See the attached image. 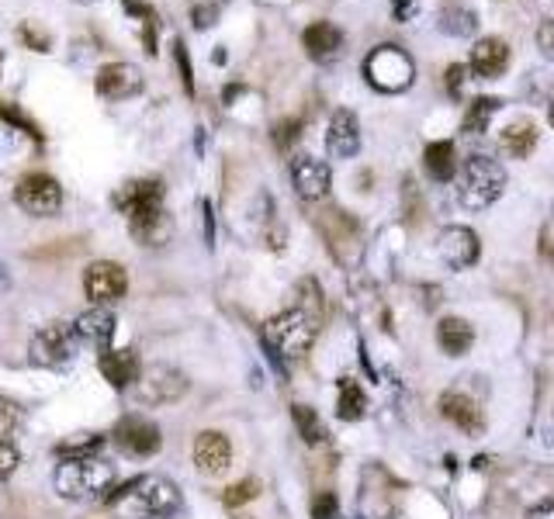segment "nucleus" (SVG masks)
Masks as SVG:
<instances>
[{
    "label": "nucleus",
    "mask_w": 554,
    "mask_h": 519,
    "mask_svg": "<svg viewBox=\"0 0 554 519\" xmlns=\"http://www.w3.org/2000/svg\"><path fill=\"white\" fill-rule=\"evenodd\" d=\"M163 180L160 177H139L129 180L125 187H118L115 194V208L129 218V229L139 243H153L160 246L170 232V218L167 208H163Z\"/></svg>",
    "instance_id": "1"
},
{
    "label": "nucleus",
    "mask_w": 554,
    "mask_h": 519,
    "mask_svg": "<svg viewBox=\"0 0 554 519\" xmlns=\"http://www.w3.org/2000/svg\"><path fill=\"white\" fill-rule=\"evenodd\" d=\"M104 502L132 519H170L181 513V488L160 475H146L115 488V495H104Z\"/></svg>",
    "instance_id": "2"
},
{
    "label": "nucleus",
    "mask_w": 554,
    "mask_h": 519,
    "mask_svg": "<svg viewBox=\"0 0 554 519\" xmlns=\"http://www.w3.org/2000/svg\"><path fill=\"white\" fill-rule=\"evenodd\" d=\"M316 333H319V322L295 305L284 308V312H277L274 319L264 322L267 350L281 360H302L305 353L312 350V343H316Z\"/></svg>",
    "instance_id": "3"
},
{
    "label": "nucleus",
    "mask_w": 554,
    "mask_h": 519,
    "mask_svg": "<svg viewBox=\"0 0 554 519\" xmlns=\"http://www.w3.org/2000/svg\"><path fill=\"white\" fill-rule=\"evenodd\" d=\"M503 191H506V170L492 156H471L461 167V180H458L461 208L485 212V208L503 198Z\"/></svg>",
    "instance_id": "4"
},
{
    "label": "nucleus",
    "mask_w": 554,
    "mask_h": 519,
    "mask_svg": "<svg viewBox=\"0 0 554 519\" xmlns=\"http://www.w3.org/2000/svg\"><path fill=\"white\" fill-rule=\"evenodd\" d=\"M118 478L115 464L101 461V457H84V461H63L52 475V485L63 499H91L111 488Z\"/></svg>",
    "instance_id": "5"
},
{
    "label": "nucleus",
    "mask_w": 554,
    "mask_h": 519,
    "mask_svg": "<svg viewBox=\"0 0 554 519\" xmlns=\"http://www.w3.org/2000/svg\"><path fill=\"white\" fill-rule=\"evenodd\" d=\"M364 77L374 90L381 94H402V90L413 87V77H416V66L409 59L406 49L399 45H378L368 59H364Z\"/></svg>",
    "instance_id": "6"
},
{
    "label": "nucleus",
    "mask_w": 554,
    "mask_h": 519,
    "mask_svg": "<svg viewBox=\"0 0 554 519\" xmlns=\"http://www.w3.org/2000/svg\"><path fill=\"white\" fill-rule=\"evenodd\" d=\"M77 329L66 326V322H49V326H42L39 333L32 336V343H28V357H32V364L39 367H63L73 360V353H77Z\"/></svg>",
    "instance_id": "7"
},
{
    "label": "nucleus",
    "mask_w": 554,
    "mask_h": 519,
    "mask_svg": "<svg viewBox=\"0 0 554 519\" xmlns=\"http://www.w3.org/2000/svg\"><path fill=\"white\" fill-rule=\"evenodd\" d=\"M14 201H18L21 212H28L35 218H52L63 208V187H59V180L49 177V173H28V177H21L18 187H14Z\"/></svg>",
    "instance_id": "8"
},
{
    "label": "nucleus",
    "mask_w": 554,
    "mask_h": 519,
    "mask_svg": "<svg viewBox=\"0 0 554 519\" xmlns=\"http://www.w3.org/2000/svg\"><path fill=\"white\" fill-rule=\"evenodd\" d=\"M187 391V378L170 364L142 367V378L136 381V398L142 405H170Z\"/></svg>",
    "instance_id": "9"
},
{
    "label": "nucleus",
    "mask_w": 554,
    "mask_h": 519,
    "mask_svg": "<svg viewBox=\"0 0 554 519\" xmlns=\"http://www.w3.org/2000/svg\"><path fill=\"white\" fill-rule=\"evenodd\" d=\"M84 291L94 305H111V302H118V298H125V291H129V274H125L122 263L97 260L84 270Z\"/></svg>",
    "instance_id": "10"
},
{
    "label": "nucleus",
    "mask_w": 554,
    "mask_h": 519,
    "mask_svg": "<svg viewBox=\"0 0 554 519\" xmlns=\"http://www.w3.org/2000/svg\"><path fill=\"white\" fill-rule=\"evenodd\" d=\"M146 80L136 63H104L94 77V90L104 101H129V97L142 94Z\"/></svg>",
    "instance_id": "11"
},
{
    "label": "nucleus",
    "mask_w": 554,
    "mask_h": 519,
    "mask_svg": "<svg viewBox=\"0 0 554 519\" xmlns=\"http://www.w3.org/2000/svg\"><path fill=\"white\" fill-rule=\"evenodd\" d=\"M115 447L129 457H153L156 450L163 447L160 426L149 423L142 416H125L122 423L115 426Z\"/></svg>",
    "instance_id": "12"
},
{
    "label": "nucleus",
    "mask_w": 554,
    "mask_h": 519,
    "mask_svg": "<svg viewBox=\"0 0 554 519\" xmlns=\"http://www.w3.org/2000/svg\"><path fill=\"white\" fill-rule=\"evenodd\" d=\"M291 184H295L302 201H323L329 194V184H333V170H329L326 160L302 153L291 160Z\"/></svg>",
    "instance_id": "13"
},
{
    "label": "nucleus",
    "mask_w": 554,
    "mask_h": 519,
    "mask_svg": "<svg viewBox=\"0 0 554 519\" xmlns=\"http://www.w3.org/2000/svg\"><path fill=\"white\" fill-rule=\"evenodd\" d=\"M478 250H482V246H478V236L468 229V225H447L437 239L440 260H444L451 270H468L471 263L478 260Z\"/></svg>",
    "instance_id": "14"
},
{
    "label": "nucleus",
    "mask_w": 554,
    "mask_h": 519,
    "mask_svg": "<svg viewBox=\"0 0 554 519\" xmlns=\"http://www.w3.org/2000/svg\"><path fill=\"white\" fill-rule=\"evenodd\" d=\"M194 464H198V471H201V475H208V478L226 475L229 464H232L229 436L219 433V430L198 433V440H194Z\"/></svg>",
    "instance_id": "15"
},
{
    "label": "nucleus",
    "mask_w": 554,
    "mask_h": 519,
    "mask_svg": "<svg viewBox=\"0 0 554 519\" xmlns=\"http://www.w3.org/2000/svg\"><path fill=\"white\" fill-rule=\"evenodd\" d=\"M326 149L336 160H350V156L361 153V122H357L354 111H347V108L333 111L329 132H326Z\"/></svg>",
    "instance_id": "16"
},
{
    "label": "nucleus",
    "mask_w": 554,
    "mask_h": 519,
    "mask_svg": "<svg viewBox=\"0 0 554 519\" xmlns=\"http://www.w3.org/2000/svg\"><path fill=\"white\" fill-rule=\"evenodd\" d=\"M440 412H444L447 423H454L461 433L468 436H482L485 433V412L478 409V402L464 391H444L440 395Z\"/></svg>",
    "instance_id": "17"
},
{
    "label": "nucleus",
    "mask_w": 554,
    "mask_h": 519,
    "mask_svg": "<svg viewBox=\"0 0 554 519\" xmlns=\"http://www.w3.org/2000/svg\"><path fill=\"white\" fill-rule=\"evenodd\" d=\"M101 374H104V381H108L111 388H118V391H125V388H132L136 381L142 378V360H139V353L136 350H104L101 353Z\"/></svg>",
    "instance_id": "18"
},
{
    "label": "nucleus",
    "mask_w": 554,
    "mask_h": 519,
    "mask_svg": "<svg viewBox=\"0 0 554 519\" xmlns=\"http://www.w3.org/2000/svg\"><path fill=\"white\" fill-rule=\"evenodd\" d=\"M509 66V45L499 35H489V39H478L475 49H471V63L468 70L482 80H496L503 77V70Z\"/></svg>",
    "instance_id": "19"
},
{
    "label": "nucleus",
    "mask_w": 554,
    "mask_h": 519,
    "mask_svg": "<svg viewBox=\"0 0 554 519\" xmlns=\"http://www.w3.org/2000/svg\"><path fill=\"white\" fill-rule=\"evenodd\" d=\"M302 45L316 63H329V59L340 56L343 32L333 25V21H312V25L302 32Z\"/></svg>",
    "instance_id": "20"
},
{
    "label": "nucleus",
    "mask_w": 554,
    "mask_h": 519,
    "mask_svg": "<svg viewBox=\"0 0 554 519\" xmlns=\"http://www.w3.org/2000/svg\"><path fill=\"white\" fill-rule=\"evenodd\" d=\"M35 135H39V132H35V125H28L14 108L0 104V160H7V156H18L21 149H25L28 142L35 139Z\"/></svg>",
    "instance_id": "21"
},
{
    "label": "nucleus",
    "mask_w": 554,
    "mask_h": 519,
    "mask_svg": "<svg viewBox=\"0 0 554 519\" xmlns=\"http://www.w3.org/2000/svg\"><path fill=\"white\" fill-rule=\"evenodd\" d=\"M73 329H77L80 340H87V343L101 346V350H108L111 336H115V315H111L104 305H94V308H87V312L80 315L77 322H73Z\"/></svg>",
    "instance_id": "22"
},
{
    "label": "nucleus",
    "mask_w": 554,
    "mask_h": 519,
    "mask_svg": "<svg viewBox=\"0 0 554 519\" xmlns=\"http://www.w3.org/2000/svg\"><path fill=\"white\" fill-rule=\"evenodd\" d=\"M471 343H475V329H471V322L458 319V315H447V319L437 322V346L447 353V357H461V353H468Z\"/></svg>",
    "instance_id": "23"
},
{
    "label": "nucleus",
    "mask_w": 554,
    "mask_h": 519,
    "mask_svg": "<svg viewBox=\"0 0 554 519\" xmlns=\"http://www.w3.org/2000/svg\"><path fill=\"white\" fill-rule=\"evenodd\" d=\"M537 139H541V132H537V125L530 122V118H516V122H509L503 135H499V142H503V149L513 160H527L537 149Z\"/></svg>",
    "instance_id": "24"
},
{
    "label": "nucleus",
    "mask_w": 554,
    "mask_h": 519,
    "mask_svg": "<svg viewBox=\"0 0 554 519\" xmlns=\"http://www.w3.org/2000/svg\"><path fill=\"white\" fill-rule=\"evenodd\" d=\"M423 163H426V173H430L437 184L454 180V173H458V153H454V142H433V146H426Z\"/></svg>",
    "instance_id": "25"
},
{
    "label": "nucleus",
    "mask_w": 554,
    "mask_h": 519,
    "mask_svg": "<svg viewBox=\"0 0 554 519\" xmlns=\"http://www.w3.org/2000/svg\"><path fill=\"white\" fill-rule=\"evenodd\" d=\"M368 412V395L361 391L354 378H340L336 385V416L347 419V423H357V419Z\"/></svg>",
    "instance_id": "26"
},
{
    "label": "nucleus",
    "mask_w": 554,
    "mask_h": 519,
    "mask_svg": "<svg viewBox=\"0 0 554 519\" xmlns=\"http://www.w3.org/2000/svg\"><path fill=\"white\" fill-rule=\"evenodd\" d=\"M437 25H440V32L451 35V39H468L478 28V14L464 4H447L444 11H440Z\"/></svg>",
    "instance_id": "27"
},
{
    "label": "nucleus",
    "mask_w": 554,
    "mask_h": 519,
    "mask_svg": "<svg viewBox=\"0 0 554 519\" xmlns=\"http://www.w3.org/2000/svg\"><path fill=\"white\" fill-rule=\"evenodd\" d=\"M499 108H503V101L499 97H475V101L468 104V111H464V132L468 135H482L489 132L492 118L499 115Z\"/></svg>",
    "instance_id": "28"
},
{
    "label": "nucleus",
    "mask_w": 554,
    "mask_h": 519,
    "mask_svg": "<svg viewBox=\"0 0 554 519\" xmlns=\"http://www.w3.org/2000/svg\"><path fill=\"white\" fill-rule=\"evenodd\" d=\"M125 11L139 21V39L146 56H156V42H160V21H156V11L149 4H139V0H125Z\"/></svg>",
    "instance_id": "29"
},
{
    "label": "nucleus",
    "mask_w": 554,
    "mask_h": 519,
    "mask_svg": "<svg viewBox=\"0 0 554 519\" xmlns=\"http://www.w3.org/2000/svg\"><path fill=\"white\" fill-rule=\"evenodd\" d=\"M291 419H295V430L309 447H316V443L326 440V426H323V419H319L316 409H309V405H291Z\"/></svg>",
    "instance_id": "30"
},
{
    "label": "nucleus",
    "mask_w": 554,
    "mask_h": 519,
    "mask_svg": "<svg viewBox=\"0 0 554 519\" xmlns=\"http://www.w3.org/2000/svg\"><path fill=\"white\" fill-rule=\"evenodd\" d=\"M104 447V436L97 433H77L70 436V440H63L56 447V454L63 457V461H84V457H97V450Z\"/></svg>",
    "instance_id": "31"
},
{
    "label": "nucleus",
    "mask_w": 554,
    "mask_h": 519,
    "mask_svg": "<svg viewBox=\"0 0 554 519\" xmlns=\"http://www.w3.org/2000/svg\"><path fill=\"white\" fill-rule=\"evenodd\" d=\"M295 308H302L305 315H312V319H323V288H319L312 277H302V281L295 284Z\"/></svg>",
    "instance_id": "32"
},
{
    "label": "nucleus",
    "mask_w": 554,
    "mask_h": 519,
    "mask_svg": "<svg viewBox=\"0 0 554 519\" xmlns=\"http://www.w3.org/2000/svg\"><path fill=\"white\" fill-rule=\"evenodd\" d=\"M260 495V481L257 478H243V481H236V485H229L226 488V506L229 509H236V506H246V502H253Z\"/></svg>",
    "instance_id": "33"
},
{
    "label": "nucleus",
    "mask_w": 554,
    "mask_h": 519,
    "mask_svg": "<svg viewBox=\"0 0 554 519\" xmlns=\"http://www.w3.org/2000/svg\"><path fill=\"white\" fill-rule=\"evenodd\" d=\"M18 464H21V450L11 440H0V481L11 478L18 471Z\"/></svg>",
    "instance_id": "34"
},
{
    "label": "nucleus",
    "mask_w": 554,
    "mask_h": 519,
    "mask_svg": "<svg viewBox=\"0 0 554 519\" xmlns=\"http://www.w3.org/2000/svg\"><path fill=\"white\" fill-rule=\"evenodd\" d=\"M174 59H177V70H181V84L187 94H194V70H191V56H187L184 42H174Z\"/></svg>",
    "instance_id": "35"
},
{
    "label": "nucleus",
    "mask_w": 554,
    "mask_h": 519,
    "mask_svg": "<svg viewBox=\"0 0 554 519\" xmlns=\"http://www.w3.org/2000/svg\"><path fill=\"white\" fill-rule=\"evenodd\" d=\"M537 49H541L544 59L554 63V21L551 18H544L541 25H537Z\"/></svg>",
    "instance_id": "36"
},
{
    "label": "nucleus",
    "mask_w": 554,
    "mask_h": 519,
    "mask_svg": "<svg viewBox=\"0 0 554 519\" xmlns=\"http://www.w3.org/2000/svg\"><path fill=\"white\" fill-rule=\"evenodd\" d=\"M191 18H194V28L205 32V28H212L219 21V4H194Z\"/></svg>",
    "instance_id": "37"
},
{
    "label": "nucleus",
    "mask_w": 554,
    "mask_h": 519,
    "mask_svg": "<svg viewBox=\"0 0 554 519\" xmlns=\"http://www.w3.org/2000/svg\"><path fill=\"white\" fill-rule=\"evenodd\" d=\"M464 80H468V66L454 63L451 70H447V94L454 97V101H461V90H464Z\"/></svg>",
    "instance_id": "38"
},
{
    "label": "nucleus",
    "mask_w": 554,
    "mask_h": 519,
    "mask_svg": "<svg viewBox=\"0 0 554 519\" xmlns=\"http://www.w3.org/2000/svg\"><path fill=\"white\" fill-rule=\"evenodd\" d=\"M312 513H316V519H333L336 516V499L333 495H319Z\"/></svg>",
    "instance_id": "39"
},
{
    "label": "nucleus",
    "mask_w": 554,
    "mask_h": 519,
    "mask_svg": "<svg viewBox=\"0 0 554 519\" xmlns=\"http://www.w3.org/2000/svg\"><path fill=\"white\" fill-rule=\"evenodd\" d=\"M298 129H302V125H298V122H284V125H277V135H274L277 146H288L291 139H298Z\"/></svg>",
    "instance_id": "40"
},
{
    "label": "nucleus",
    "mask_w": 554,
    "mask_h": 519,
    "mask_svg": "<svg viewBox=\"0 0 554 519\" xmlns=\"http://www.w3.org/2000/svg\"><path fill=\"white\" fill-rule=\"evenodd\" d=\"M21 35H25V42H28V45H39V52H49V35L32 32V25L21 28Z\"/></svg>",
    "instance_id": "41"
},
{
    "label": "nucleus",
    "mask_w": 554,
    "mask_h": 519,
    "mask_svg": "<svg viewBox=\"0 0 554 519\" xmlns=\"http://www.w3.org/2000/svg\"><path fill=\"white\" fill-rule=\"evenodd\" d=\"M527 519H554V499L541 502V506H534V509L527 513Z\"/></svg>",
    "instance_id": "42"
},
{
    "label": "nucleus",
    "mask_w": 554,
    "mask_h": 519,
    "mask_svg": "<svg viewBox=\"0 0 554 519\" xmlns=\"http://www.w3.org/2000/svg\"><path fill=\"white\" fill-rule=\"evenodd\" d=\"M395 14H399V18H409V14H416V4H409V0H395Z\"/></svg>",
    "instance_id": "43"
},
{
    "label": "nucleus",
    "mask_w": 554,
    "mask_h": 519,
    "mask_svg": "<svg viewBox=\"0 0 554 519\" xmlns=\"http://www.w3.org/2000/svg\"><path fill=\"white\" fill-rule=\"evenodd\" d=\"M548 122H551V129H554V97H551V104H548Z\"/></svg>",
    "instance_id": "44"
},
{
    "label": "nucleus",
    "mask_w": 554,
    "mask_h": 519,
    "mask_svg": "<svg viewBox=\"0 0 554 519\" xmlns=\"http://www.w3.org/2000/svg\"><path fill=\"white\" fill-rule=\"evenodd\" d=\"M77 4H97V0H77Z\"/></svg>",
    "instance_id": "45"
}]
</instances>
